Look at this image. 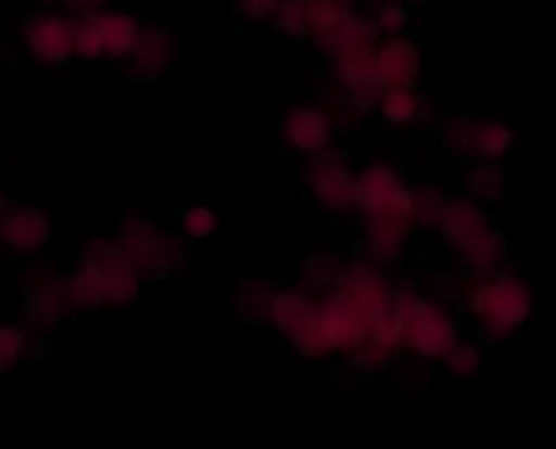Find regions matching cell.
Returning a JSON list of instances; mask_svg holds the SVG:
<instances>
[{"label": "cell", "mask_w": 556, "mask_h": 449, "mask_svg": "<svg viewBox=\"0 0 556 449\" xmlns=\"http://www.w3.org/2000/svg\"><path fill=\"white\" fill-rule=\"evenodd\" d=\"M117 242L132 259L142 282L173 277L191 259L189 239L180 236L178 231L163 229L146 214H132L119 221Z\"/></svg>", "instance_id": "6da1fadb"}, {"label": "cell", "mask_w": 556, "mask_h": 449, "mask_svg": "<svg viewBox=\"0 0 556 449\" xmlns=\"http://www.w3.org/2000/svg\"><path fill=\"white\" fill-rule=\"evenodd\" d=\"M470 310L476 312L478 331L485 343L498 346V343L514 338L531 320L533 290L523 277H493L472 290Z\"/></svg>", "instance_id": "7a4b0ae2"}, {"label": "cell", "mask_w": 556, "mask_h": 449, "mask_svg": "<svg viewBox=\"0 0 556 449\" xmlns=\"http://www.w3.org/2000/svg\"><path fill=\"white\" fill-rule=\"evenodd\" d=\"M438 227L447 246H453L468 267L488 269L506 257V242L491 227L476 201L465 198L445 204Z\"/></svg>", "instance_id": "3957f363"}, {"label": "cell", "mask_w": 556, "mask_h": 449, "mask_svg": "<svg viewBox=\"0 0 556 449\" xmlns=\"http://www.w3.org/2000/svg\"><path fill=\"white\" fill-rule=\"evenodd\" d=\"M18 287L24 297L26 328L31 333L56 331L77 310L70 295V277L51 265L36 261L21 274Z\"/></svg>", "instance_id": "277c9868"}, {"label": "cell", "mask_w": 556, "mask_h": 449, "mask_svg": "<svg viewBox=\"0 0 556 449\" xmlns=\"http://www.w3.org/2000/svg\"><path fill=\"white\" fill-rule=\"evenodd\" d=\"M442 147L460 161L498 163L514 150V130L495 117L457 112L442 123Z\"/></svg>", "instance_id": "5b68a950"}, {"label": "cell", "mask_w": 556, "mask_h": 449, "mask_svg": "<svg viewBox=\"0 0 556 449\" xmlns=\"http://www.w3.org/2000/svg\"><path fill=\"white\" fill-rule=\"evenodd\" d=\"M77 267L87 269L100 282L108 305H127L140 295L142 277L117 239L115 242L112 239H97V242L87 244Z\"/></svg>", "instance_id": "8992f818"}, {"label": "cell", "mask_w": 556, "mask_h": 449, "mask_svg": "<svg viewBox=\"0 0 556 449\" xmlns=\"http://www.w3.org/2000/svg\"><path fill=\"white\" fill-rule=\"evenodd\" d=\"M396 308L402 316V341H407L417 356L442 358L453 348L457 328L453 316L440 303L412 297L409 308H404L402 299L396 303Z\"/></svg>", "instance_id": "52a82bcc"}, {"label": "cell", "mask_w": 556, "mask_h": 449, "mask_svg": "<svg viewBox=\"0 0 556 449\" xmlns=\"http://www.w3.org/2000/svg\"><path fill=\"white\" fill-rule=\"evenodd\" d=\"M54 239V223L39 204H13L0 201V246L16 257H36L47 252Z\"/></svg>", "instance_id": "ba28073f"}, {"label": "cell", "mask_w": 556, "mask_h": 449, "mask_svg": "<svg viewBox=\"0 0 556 449\" xmlns=\"http://www.w3.org/2000/svg\"><path fill=\"white\" fill-rule=\"evenodd\" d=\"M305 185L328 211L343 214L356 206V178L338 150L326 147L307 158Z\"/></svg>", "instance_id": "9c48e42d"}, {"label": "cell", "mask_w": 556, "mask_h": 449, "mask_svg": "<svg viewBox=\"0 0 556 449\" xmlns=\"http://www.w3.org/2000/svg\"><path fill=\"white\" fill-rule=\"evenodd\" d=\"M21 39L28 56L43 66H59L74 59V18L51 11H34L21 21Z\"/></svg>", "instance_id": "30bf717a"}, {"label": "cell", "mask_w": 556, "mask_h": 449, "mask_svg": "<svg viewBox=\"0 0 556 449\" xmlns=\"http://www.w3.org/2000/svg\"><path fill=\"white\" fill-rule=\"evenodd\" d=\"M311 39L323 56L333 59L338 64L345 62V59L371 54L379 34L371 18L358 16L353 9H349L341 16L330 18L328 24L311 28Z\"/></svg>", "instance_id": "8fae6325"}, {"label": "cell", "mask_w": 556, "mask_h": 449, "mask_svg": "<svg viewBox=\"0 0 556 449\" xmlns=\"http://www.w3.org/2000/svg\"><path fill=\"white\" fill-rule=\"evenodd\" d=\"M333 117L318 104H298L290 107L277 123V142L292 155H311L330 147L333 140Z\"/></svg>", "instance_id": "7c38bea8"}, {"label": "cell", "mask_w": 556, "mask_h": 449, "mask_svg": "<svg viewBox=\"0 0 556 449\" xmlns=\"http://www.w3.org/2000/svg\"><path fill=\"white\" fill-rule=\"evenodd\" d=\"M176 59V43L165 24L142 26L138 43L125 59V74L135 85H155L161 81Z\"/></svg>", "instance_id": "4fadbf2b"}, {"label": "cell", "mask_w": 556, "mask_h": 449, "mask_svg": "<svg viewBox=\"0 0 556 449\" xmlns=\"http://www.w3.org/2000/svg\"><path fill=\"white\" fill-rule=\"evenodd\" d=\"M379 79L389 87H415L419 77V54L417 47L404 36H394L374 51Z\"/></svg>", "instance_id": "5bb4252c"}, {"label": "cell", "mask_w": 556, "mask_h": 449, "mask_svg": "<svg viewBox=\"0 0 556 449\" xmlns=\"http://www.w3.org/2000/svg\"><path fill=\"white\" fill-rule=\"evenodd\" d=\"M97 31L102 36L104 43V59H127L130 51L138 43V36L142 31L140 18L130 11H110L104 9L100 13H92Z\"/></svg>", "instance_id": "9a60e30c"}, {"label": "cell", "mask_w": 556, "mask_h": 449, "mask_svg": "<svg viewBox=\"0 0 556 449\" xmlns=\"http://www.w3.org/2000/svg\"><path fill=\"white\" fill-rule=\"evenodd\" d=\"M379 110L389 125L415 127L422 125L430 112V100L419 97L415 87H389L379 100Z\"/></svg>", "instance_id": "2e32d148"}, {"label": "cell", "mask_w": 556, "mask_h": 449, "mask_svg": "<svg viewBox=\"0 0 556 449\" xmlns=\"http://www.w3.org/2000/svg\"><path fill=\"white\" fill-rule=\"evenodd\" d=\"M275 295V284L267 280L239 282V287L235 292V312L247 325H265Z\"/></svg>", "instance_id": "e0dca14e"}, {"label": "cell", "mask_w": 556, "mask_h": 449, "mask_svg": "<svg viewBox=\"0 0 556 449\" xmlns=\"http://www.w3.org/2000/svg\"><path fill=\"white\" fill-rule=\"evenodd\" d=\"M465 189H468L470 201L480 206H493L508 191L506 174H503L501 163H472V168L465 176Z\"/></svg>", "instance_id": "ac0fdd59"}, {"label": "cell", "mask_w": 556, "mask_h": 449, "mask_svg": "<svg viewBox=\"0 0 556 449\" xmlns=\"http://www.w3.org/2000/svg\"><path fill=\"white\" fill-rule=\"evenodd\" d=\"M445 196L434 185H419L407 196V219L412 227H438L442 211H445Z\"/></svg>", "instance_id": "d6986e66"}, {"label": "cell", "mask_w": 556, "mask_h": 449, "mask_svg": "<svg viewBox=\"0 0 556 449\" xmlns=\"http://www.w3.org/2000/svg\"><path fill=\"white\" fill-rule=\"evenodd\" d=\"M275 31L292 43L305 41L311 36V18H307V0H280L273 16Z\"/></svg>", "instance_id": "ffe728a7"}, {"label": "cell", "mask_w": 556, "mask_h": 449, "mask_svg": "<svg viewBox=\"0 0 556 449\" xmlns=\"http://www.w3.org/2000/svg\"><path fill=\"white\" fill-rule=\"evenodd\" d=\"M34 348V338L31 331L24 325H11V323H0V371H11L21 365L31 354Z\"/></svg>", "instance_id": "44dd1931"}, {"label": "cell", "mask_w": 556, "mask_h": 449, "mask_svg": "<svg viewBox=\"0 0 556 449\" xmlns=\"http://www.w3.org/2000/svg\"><path fill=\"white\" fill-rule=\"evenodd\" d=\"M445 363V373L455 381H472L483 371V350L476 343L468 341H455L453 348L442 356Z\"/></svg>", "instance_id": "7402d4cb"}, {"label": "cell", "mask_w": 556, "mask_h": 449, "mask_svg": "<svg viewBox=\"0 0 556 449\" xmlns=\"http://www.w3.org/2000/svg\"><path fill=\"white\" fill-rule=\"evenodd\" d=\"M216 229H219V219L208 204H191L178 216V234L189 242H208Z\"/></svg>", "instance_id": "603a6c76"}, {"label": "cell", "mask_w": 556, "mask_h": 449, "mask_svg": "<svg viewBox=\"0 0 556 449\" xmlns=\"http://www.w3.org/2000/svg\"><path fill=\"white\" fill-rule=\"evenodd\" d=\"M343 272L341 259L333 252H315L303 261V282L311 290H328Z\"/></svg>", "instance_id": "cb8c5ba5"}, {"label": "cell", "mask_w": 556, "mask_h": 449, "mask_svg": "<svg viewBox=\"0 0 556 449\" xmlns=\"http://www.w3.org/2000/svg\"><path fill=\"white\" fill-rule=\"evenodd\" d=\"M74 56L81 62H102L104 43L92 16L74 18Z\"/></svg>", "instance_id": "d4e9b609"}, {"label": "cell", "mask_w": 556, "mask_h": 449, "mask_svg": "<svg viewBox=\"0 0 556 449\" xmlns=\"http://www.w3.org/2000/svg\"><path fill=\"white\" fill-rule=\"evenodd\" d=\"M371 21H374V26H377L379 36H389V39H394V36H402L404 31H407L409 9L404 3L379 5L377 16H374Z\"/></svg>", "instance_id": "484cf974"}, {"label": "cell", "mask_w": 556, "mask_h": 449, "mask_svg": "<svg viewBox=\"0 0 556 449\" xmlns=\"http://www.w3.org/2000/svg\"><path fill=\"white\" fill-rule=\"evenodd\" d=\"M280 0H231V13L242 21H269Z\"/></svg>", "instance_id": "4316f807"}, {"label": "cell", "mask_w": 556, "mask_h": 449, "mask_svg": "<svg viewBox=\"0 0 556 449\" xmlns=\"http://www.w3.org/2000/svg\"><path fill=\"white\" fill-rule=\"evenodd\" d=\"M396 376H400V381L407 388L409 386H427L432 381V369H430V363H425V361H407V363H402V369Z\"/></svg>", "instance_id": "83f0119b"}, {"label": "cell", "mask_w": 556, "mask_h": 449, "mask_svg": "<svg viewBox=\"0 0 556 449\" xmlns=\"http://www.w3.org/2000/svg\"><path fill=\"white\" fill-rule=\"evenodd\" d=\"M64 3L74 16H92V13L104 11L108 0H64Z\"/></svg>", "instance_id": "f1b7e54d"}, {"label": "cell", "mask_w": 556, "mask_h": 449, "mask_svg": "<svg viewBox=\"0 0 556 449\" xmlns=\"http://www.w3.org/2000/svg\"><path fill=\"white\" fill-rule=\"evenodd\" d=\"M11 56H13V51H11V43L5 41L3 36H0V69H3V66L11 62Z\"/></svg>", "instance_id": "f546056e"}, {"label": "cell", "mask_w": 556, "mask_h": 449, "mask_svg": "<svg viewBox=\"0 0 556 449\" xmlns=\"http://www.w3.org/2000/svg\"><path fill=\"white\" fill-rule=\"evenodd\" d=\"M366 3H371V5H389V3H407V0H366Z\"/></svg>", "instance_id": "4dcf8cb0"}, {"label": "cell", "mask_w": 556, "mask_h": 449, "mask_svg": "<svg viewBox=\"0 0 556 449\" xmlns=\"http://www.w3.org/2000/svg\"><path fill=\"white\" fill-rule=\"evenodd\" d=\"M34 3H41V5H47V3H56V0H34Z\"/></svg>", "instance_id": "1f68e13d"}, {"label": "cell", "mask_w": 556, "mask_h": 449, "mask_svg": "<svg viewBox=\"0 0 556 449\" xmlns=\"http://www.w3.org/2000/svg\"><path fill=\"white\" fill-rule=\"evenodd\" d=\"M5 198V193H3V181H0V201Z\"/></svg>", "instance_id": "d6a6232c"}, {"label": "cell", "mask_w": 556, "mask_h": 449, "mask_svg": "<svg viewBox=\"0 0 556 449\" xmlns=\"http://www.w3.org/2000/svg\"><path fill=\"white\" fill-rule=\"evenodd\" d=\"M0 376H3V371H0Z\"/></svg>", "instance_id": "836d02e7"}]
</instances>
